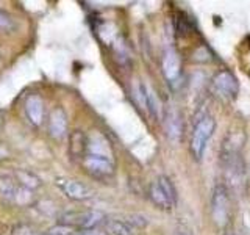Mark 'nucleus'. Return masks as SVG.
I'll return each mask as SVG.
<instances>
[{"instance_id":"f257e3e1","label":"nucleus","mask_w":250,"mask_h":235,"mask_svg":"<svg viewBox=\"0 0 250 235\" xmlns=\"http://www.w3.org/2000/svg\"><path fill=\"white\" fill-rule=\"evenodd\" d=\"M214 130H216V121L213 116H203L202 119L195 124L192 138H191V151L197 160H200L203 157L207 143L209 141V138L213 137Z\"/></svg>"},{"instance_id":"f03ea898","label":"nucleus","mask_w":250,"mask_h":235,"mask_svg":"<svg viewBox=\"0 0 250 235\" xmlns=\"http://www.w3.org/2000/svg\"><path fill=\"white\" fill-rule=\"evenodd\" d=\"M230 212H231V204H230L229 188L225 185H217L214 188L213 199H211V216H213V221L219 227L227 226L230 221Z\"/></svg>"},{"instance_id":"7ed1b4c3","label":"nucleus","mask_w":250,"mask_h":235,"mask_svg":"<svg viewBox=\"0 0 250 235\" xmlns=\"http://www.w3.org/2000/svg\"><path fill=\"white\" fill-rule=\"evenodd\" d=\"M86 155L97 157V159H105L114 163V151L108 138L99 130L91 132L86 135Z\"/></svg>"},{"instance_id":"20e7f679","label":"nucleus","mask_w":250,"mask_h":235,"mask_svg":"<svg viewBox=\"0 0 250 235\" xmlns=\"http://www.w3.org/2000/svg\"><path fill=\"white\" fill-rule=\"evenodd\" d=\"M83 168L91 177L99 179V180H106L114 176V163L109 160H105V159H97V157L84 155L83 157Z\"/></svg>"},{"instance_id":"39448f33","label":"nucleus","mask_w":250,"mask_h":235,"mask_svg":"<svg viewBox=\"0 0 250 235\" xmlns=\"http://www.w3.org/2000/svg\"><path fill=\"white\" fill-rule=\"evenodd\" d=\"M238 82L236 78L233 77L231 72L229 70H222L213 78V91L216 93V96L227 99V100H233L238 96Z\"/></svg>"},{"instance_id":"423d86ee","label":"nucleus","mask_w":250,"mask_h":235,"mask_svg":"<svg viewBox=\"0 0 250 235\" xmlns=\"http://www.w3.org/2000/svg\"><path fill=\"white\" fill-rule=\"evenodd\" d=\"M57 185L60 187V190L72 201H88L94 196L92 190L88 185L78 182L75 179L60 177L57 179Z\"/></svg>"},{"instance_id":"0eeeda50","label":"nucleus","mask_w":250,"mask_h":235,"mask_svg":"<svg viewBox=\"0 0 250 235\" xmlns=\"http://www.w3.org/2000/svg\"><path fill=\"white\" fill-rule=\"evenodd\" d=\"M47 130L53 140H62L67 135V115L61 107H55L49 113Z\"/></svg>"},{"instance_id":"6e6552de","label":"nucleus","mask_w":250,"mask_h":235,"mask_svg":"<svg viewBox=\"0 0 250 235\" xmlns=\"http://www.w3.org/2000/svg\"><path fill=\"white\" fill-rule=\"evenodd\" d=\"M25 115H27V119L39 127L42 125L44 122V100L38 96V94H30V96L25 99Z\"/></svg>"},{"instance_id":"1a4fd4ad","label":"nucleus","mask_w":250,"mask_h":235,"mask_svg":"<svg viewBox=\"0 0 250 235\" xmlns=\"http://www.w3.org/2000/svg\"><path fill=\"white\" fill-rule=\"evenodd\" d=\"M105 221H106V215L100 210L82 212V218H80V221H78L77 229H82L83 232L96 231V227L104 224Z\"/></svg>"},{"instance_id":"9d476101","label":"nucleus","mask_w":250,"mask_h":235,"mask_svg":"<svg viewBox=\"0 0 250 235\" xmlns=\"http://www.w3.org/2000/svg\"><path fill=\"white\" fill-rule=\"evenodd\" d=\"M180 69H182V61H180L178 53L174 50H169L164 55L163 60V72L169 82H174L180 77Z\"/></svg>"},{"instance_id":"9b49d317","label":"nucleus","mask_w":250,"mask_h":235,"mask_svg":"<svg viewBox=\"0 0 250 235\" xmlns=\"http://www.w3.org/2000/svg\"><path fill=\"white\" fill-rule=\"evenodd\" d=\"M14 176H16V180L19 182V185L28 191H35L42 185L41 179H39L35 172H31L28 169H18L14 172Z\"/></svg>"},{"instance_id":"f8f14e48","label":"nucleus","mask_w":250,"mask_h":235,"mask_svg":"<svg viewBox=\"0 0 250 235\" xmlns=\"http://www.w3.org/2000/svg\"><path fill=\"white\" fill-rule=\"evenodd\" d=\"M164 124H166L167 137L174 141H178L180 137H182V132H183V122H182L180 115L172 110V112H169L166 115V121H164Z\"/></svg>"},{"instance_id":"ddd939ff","label":"nucleus","mask_w":250,"mask_h":235,"mask_svg":"<svg viewBox=\"0 0 250 235\" xmlns=\"http://www.w3.org/2000/svg\"><path fill=\"white\" fill-rule=\"evenodd\" d=\"M69 151L72 154L75 159L77 157H83L86 155V133H83L82 130H75L72 132V135H70V140H69Z\"/></svg>"},{"instance_id":"4468645a","label":"nucleus","mask_w":250,"mask_h":235,"mask_svg":"<svg viewBox=\"0 0 250 235\" xmlns=\"http://www.w3.org/2000/svg\"><path fill=\"white\" fill-rule=\"evenodd\" d=\"M156 185L160 187L163 194L166 196L167 201L170 202V206L174 207L177 204V190H175L174 184H172V180L167 176H160L158 179H156Z\"/></svg>"},{"instance_id":"2eb2a0df","label":"nucleus","mask_w":250,"mask_h":235,"mask_svg":"<svg viewBox=\"0 0 250 235\" xmlns=\"http://www.w3.org/2000/svg\"><path fill=\"white\" fill-rule=\"evenodd\" d=\"M19 187L14 184V180L8 176H0V196L5 198L6 201L14 202L16 193H18Z\"/></svg>"},{"instance_id":"dca6fc26","label":"nucleus","mask_w":250,"mask_h":235,"mask_svg":"<svg viewBox=\"0 0 250 235\" xmlns=\"http://www.w3.org/2000/svg\"><path fill=\"white\" fill-rule=\"evenodd\" d=\"M148 198H150L155 206L161 210H170L172 209L170 202L167 201L166 196L163 194V191L160 190V187L156 185V182H153L150 185V188H148Z\"/></svg>"},{"instance_id":"f3484780","label":"nucleus","mask_w":250,"mask_h":235,"mask_svg":"<svg viewBox=\"0 0 250 235\" xmlns=\"http://www.w3.org/2000/svg\"><path fill=\"white\" fill-rule=\"evenodd\" d=\"M106 226L113 235H135V229L124 219H111L106 221Z\"/></svg>"},{"instance_id":"a211bd4d","label":"nucleus","mask_w":250,"mask_h":235,"mask_svg":"<svg viewBox=\"0 0 250 235\" xmlns=\"http://www.w3.org/2000/svg\"><path fill=\"white\" fill-rule=\"evenodd\" d=\"M146 108L150 112V115L153 118H158V115H160V102H158V99H156V96H155V93L150 88H147V91H146Z\"/></svg>"},{"instance_id":"6ab92c4d","label":"nucleus","mask_w":250,"mask_h":235,"mask_svg":"<svg viewBox=\"0 0 250 235\" xmlns=\"http://www.w3.org/2000/svg\"><path fill=\"white\" fill-rule=\"evenodd\" d=\"M133 229H135V226L136 227H146L147 226V218L143 216V215H130L128 219H125Z\"/></svg>"},{"instance_id":"aec40b11","label":"nucleus","mask_w":250,"mask_h":235,"mask_svg":"<svg viewBox=\"0 0 250 235\" xmlns=\"http://www.w3.org/2000/svg\"><path fill=\"white\" fill-rule=\"evenodd\" d=\"M14 28V22L11 19V16L0 10V30H11Z\"/></svg>"},{"instance_id":"412c9836","label":"nucleus","mask_w":250,"mask_h":235,"mask_svg":"<svg viewBox=\"0 0 250 235\" xmlns=\"http://www.w3.org/2000/svg\"><path fill=\"white\" fill-rule=\"evenodd\" d=\"M13 235H35V232L31 231L28 226H18L13 231Z\"/></svg>"},{"instance_id":"4be33fe9","label":"nucleus","mask_w":250,"mask_h":235,"mask_svg":"<svg viewBox=\"0 0 250 235\" xmlns=\"http://www.w3.org/2000/svg\"><path fill=\"white\" fill-rule=\"evenodd\" d=\"M80 235H105V234H102V232H97V231H88V232H83Z\"/></svg>"},{"instance_id":"5701e85b","label":"nucleus","mask_w":250,"mask_h":235,"mask_svg":"<svg viewBox=\"0 0 250 235\" xmlns=\"http://www.w3.org/2000/svg\"><path fill=\"white\" fill-rule=\"evenodd\" d=\"M224 235H236V234H234L233 231H227V232H225Z\"/></svg>"},{"instance_id":"b1692460","label":"nucleus","mask_w":250,"mask_h":235,"mask_svg":"<svg viewBox=\"0 0 250 235\" xmlns=\"http://www.w3.org/2000/svg\"><path fill=\"white\" fill-rule=\"evenodd\" d=\"M175 235H186V234H183V232H177Z\"/></svg>"}]
</instances>
